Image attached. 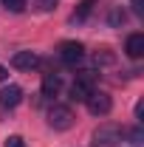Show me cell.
<instances>
[{"mask_svg": "<svg viewBox=\"0 0 144 147\" xmlns=\"http://www.w3.org/2000/svg\"><path fill=\"white\" fill-rule=\"evenodd\" d=\"M93 3H96V0H82V3H79V9L73 11V20L88 17V14H90V9H93Z\"/></svg>", "mask_w": 144, "mask_h": 147, "instance_id": "30bf717a", "label": "cell"}, {"mask_svg": "<svg viewBox=\"0 0 144 147\" xmlns=\"http://www.w3.org/2000/svg\"><path fill=\"white\" fill-rule=\"evenodd\" d=\"M54 3H57V0H40V6H42V9H51Z\"/></svg>", "mask_w": 144, "mask_h": 147, "instance_id": "2e32d148", "label": "cell"}, {"mask_svg": "<svg viewBox=\"0 0 144 147\" xmlns=\"http://www.w3.org/2000/svg\"><path fill=\"white\" fill-rule=\"evenodd\" d=\"M23 102V88L20 85H6L0 91V108H17Z\"/></svg>", "mask_w": 144, "mask_h": 147, "instance_id": "8992f818", "label": "cell"}, {"mask_svg": "<svg viewBox=\"0 0 144 147\" xmlns=\"http://www.w3.org/2000/svg\"><path fill=\"white\" fill-rule=\"evenodd\" d=\"M11 65L20 68V71H31V68L40 65V57H37L34 51H17V54L11 57Z\"/></svg>", "mask_w": 144, "mask_h": 147, "instance_id": "52a82bcc", "label": "cell"}, {"mask_svg": "<svg viewBox=\"0 0 144 147\" xmlns=\"http://www.w3.org/2000/svg\"><path fill=\"white\" fill-rule=\"evenodd\" d=\"M3 147H26V139H23V136H9Z\"/></svg>", "mask_w": 144, "mask_h": 147, "instance_id": "4fadbf2b", "label": "cell"}, {"mask_svg": "<svg viewBox=\"0 0 144 147\" xmlns=\"http://www.w3.org/2000/svg\"><path fill=\"white\" fill-rule=\"evenodd\" d=\"M130 6H133V11H136V14H141V11H144L141 0H130Z\"/></svg>", "mask_w": 144, "mask_h": 147, "instance_id": "9a60e30c", "label": "cell"}, {"mask_svg": "<svg viewBox=\"0 0 144 147\" xmlns=\"http://www.w3.org/2000/svg\"><path fill=\"white\" fill-rule=\"evenodd\" d=\"M59 88H62V76L59 74H45L42 76V96H57L59 93Z\"/></svg>", "mask_w": 144, "mask_h": 147, "instance_id": "9c48e42d", "label": "cell"}, {"mask_svg": "<svg viewBox=\"0 0 144 147\" xmlns=\"http://www.w3.org/2000/svg\"><path fill=\"white\" fill-rule=\"evenodd\" d=\"M48 125L54 130H68L73 127V110L68 105H54V108L48 110Z\"/></svg>", "mask_w": 144, "mask_h": 147, "instance_id": "3957f363", "label": "cell"}, {"mask_svg": "<svg viewBox=\"0 0 144 147\" xmlns=\"http://www.w3.org/2000/svg\"><path fill=\"white\" fill-rule=\"evenodd\" d=\"M85 105H88V110L93 116H108L110 110H113V99H110L105 91H93L88 99H85Z\"/></svg>", "mask_w": 144, "mask_h": 147, "instance_id": "277c9868", "label": "cell"}, {"mask_svg": "<svg viewBox=\"0 0 144 147\" xmlns=\"http://www.w3.org/2000/svg\"><path fill=\"white\" fill-rule=\"evenodd\" d=\"M124 51L130 59H141L144 57V34H130L124 42Z\"/></svg>", "mask_w": 144, "mask_h": 147, "instance_id": "ba28073f", "label": "cell"}, {"mask_svg": "<svg viewBox=\"0 0 144 147\" xmlns=\"http://www.w3.org/2000/svg\"><path fill=\"white\" fill-rule=\"evenodd\" d=\"M122 136H127L130 139V144H141V139H144V133H141V127H133V130H122Z\"/></svg>", "mask_w": 144, "mask_h": 147, "instance_id": "8fae6325", "label": "cell"}, {"mask_svg": "<svg viewBox=\"0 0 144 147\" xmlns=\"http://www.w3.org/2000/svg\"><path fill=\"white\" fill-rule=\"evenodd\" d=\"M59 57H62V62H79L82 57H85V45L82 42H76V40H65V42H59Z\"/></svg>", "mask_w": 144, "mask_h": 147, "instance_id": "5b68a950", "label": "cell"}, {"mask_svg": "<svg viewBox=\"0 0 144 147\" xmlns=\"http://www.w3.org/2000/svg\"><path fill=\"white\" fill-rule=\"evenodd\" d=\"M93 82H96L93 71H82L79 76H76V82L71 85V99H73V102H85L90 93L96 91V88H93Z\"/></svg>", "mask_w": 144, "mask_h": 147, "instance_id": "6da1fadb", "label": "cell"}, {"mask_svg": "<svg viewBox=\"0 0 144 147\" xmlns=\"http://www.w3.org/2000/svg\"><path fill=\"white\" fill-rule=\"evenodd\" d=\"M122 142V127L119 125H102L93 133V147H116Z\"/></svg>", "mask_w": 144, "mask_h": 147, "instance_id": "7a4b0ae2", "label": "cell"}, {"mask_svg": "<svg viewBox=\"0 0 144 147\" xmlns=\"http://www.w3.org/2000/svg\"><path fill=\"white\" fill-rule=\"evenodd\" d=\"M6 76H9V71H6V68L0 65V82H6Z\"/></svg>", "mask_w": 144, "mask_h": 147, "instance_id": "e0dca14e", "label": "cell"}, {"mask_svg": "<svg viewBox=\"0 0 144 147\" xmlns=\"http://www.w3.org/2000/svg\"><path fill=\"white\" fill-rule=\"evenodd\" d=\"M136 119H139V122L144 119V99H139V102H136Z\"/></svg>", "mask_w": 144, "mask_h": 147, "instance_id": "5bb4252c", "label": "cell"}, {"mask_svg": "<svg viewBox=\"0 0 144 147\" xmlns=\"http://www.w3.org/2000/svg\"><path fill=\"white\" fill-rule=\"evenodd\" d=\"M3 6H6L9 11H14V14H17V11L26 9V0H3Z\"/></svg>", "mask_w": 144, "mask_h": 147, "instance_id": "7c38bea8", "label": "cell"}]
</instances>
